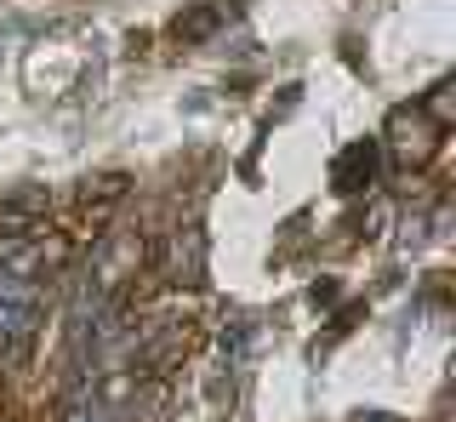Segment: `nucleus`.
<instances>
[{
    "instance_id": "nucleus-1",
    "label": "nucleus",
    "mask_w": 456,
    "mask_h": 422,
    "mask_svg": "<svg viewBox=\"0 0 456 422\" xmlns=\"http://www.w3.org/2000/svg\"><path fill=\"white\" fill-rule=\"evenodd\" d=\"M200 269H206V240L200 229H183L171 240V280H200Z\"/></svg>"
},
{
    "instance_id": "nucleus-2",
    "label": "nucleus",
    "mask_w": 456,
    "mask_h": 422,
    "mask_svg": "<svg viewBox=\"0 0 456 422\" xmlns=\"http://www.w3.org/2000/svg\"><path fill=\"white\" fill-rule=\"evenodd\" d=\"M370 172H377V149H370V143H354L337 160V189H365Z\"/></svg>"
},
{
    "instance_id": "nucleus-3",
    "label": "nucleus",
    "mask_w": 456,
    "mask_h": 422,
    "mask_svg": "<svg viewBox=\"0 0 456 422\" xmlns=\"http://www.w3.org/2000/svg\"><path fill=\"white\" fill-rule=\"evenodd\" d=\"M75 422H109V411H97V405H86V411H80Z\"/></svg>"
}]
</instances>
